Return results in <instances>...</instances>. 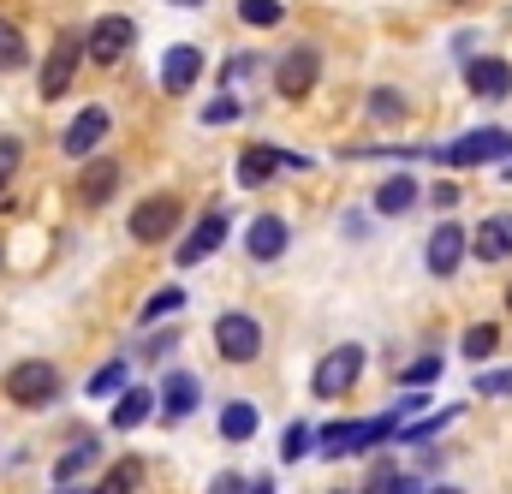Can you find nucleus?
Returning a JSON list of instances; mask_svg holds the SVG:
<instances>
[{
  "label": "nucleus",
  "instance_id": "nucleus-1",
  "mask_svg": "<svg viewBox=\"0 0 512 494\" xmlns=\"http://www.w3.org/2000/svg\"><path fill=\"white\" fill-rule=\"evenodd\" d=\"M215 346H221L227 364H256V352H262V328H256V316L227 310V316L215 322Z\"/></svg>",
  "mask_w": 512,
  "mask_h": 494
},
{
  "label": "nucleus",
  "instance_id": "nucleus-2",
  "mask_svg": "<svg viewBox=\"0 0 512 494\" xmlns=\"http://www.w3.org/2000/svg\"><path fill=\"white\" fill-rule=\"evenodd\" d=\"M441 161L447 167H477V161H512V131H471V137H459L453 149H441Z\"/></svg>",
  "mask_w": 512,
  "mask_h": 494
},
{
  "label": "nucleus",
  "instance_id": "nucleus-3",
  "mask_svg": "<svg viewBox=\"0 0 512 494\" xmlns=\"http://www.w3.org/2000/svg\"><path fill=\"white\" fill-rule=\"evenodd\" d=\"M6 393H12L18 405H48V399L60 393V370L42 364V358H30V364H18V370L6 375Z\"/></svg>",
  "mask_w": 512,
  "mask_h": 494
},
{
  "label": "nucleus",
  "instance_id": "nucleus-4",
  "mask_svg": "<svg viewBox=\"0 0 512 494\" xmlns=\"http://www.w3.org/2000/svg\"><path fill=\"white\" fill-rule=\"evenodd\" d=\"M179 227V197H143L137 209H131V239L137 245H155V239H167Z\"/></svg>",
  "mask_w": 512,
  "mask_h": 494
},
{
  "label": "nucleus",
  "instance_id": "nucleus-5",
  "mask_svg": "<svg viewBox=\"0 0 512 494\" xmlns=\"http://www.w3.org/2000/svg\"><path fill=\"white\" fill-rule=\"evenodd\" d=\"M358 375H364V352H358V346H334V352L322 358V370H316V393H322V399H340V393H352Z\"/></svg>",
  "mask_w": 512,
  "mask_h": 494
},
{
  "label": "nucleus",
  "instance_id": "nucleus-6",
  "mask_svg": "<svg viewBox=\"0 0 512 494\" xmlns=\"http://www.w3.org/2000/svg\"><path fill=\"white\" fill-rule=\"evenodd\" d=\"M131 36H137V24H131V18H120V12L96 18V24H90V60H96V66H114V60H126Z\"/></svg>",
  "mask_w": 512,
  "mask_h": 494
},
{
  "label": "nucleus",
  "instance_id": "nucleus-7",
  "mask_svg": "<svg viewBox=\"0 0 512 494\" xmlns=\"http://www.w3.org/2000/svg\"><path fill=\"white\" fill-rule=\"evenodd\" d=\"M72 72H78V36L66 30V36L48 48V60H42V96H48V102H54V96H66Z\"/></svg>",
  "mask_w": 512,
  "mask_h": 494
},
{
  "label": "nucleus",
  "instance_id": "nucleus-8",
  "mask_svg": "<svg viewBox=\"0 0 512 494\" xmlns=\"http://www.w3.org/2000/svg\"><path fill=\"white\" fill-rule=\"evenodd\" d=\"M108 131H114V120H108V108H84L78 120H72L66 131H60V149H66V155L78 161V155H90V149H96V143H102Z\"/></svg>",
  "mask_w": 512,
  "mask_h": 494
},
{
  "label": "nucleus",
  "instance_id": "nucleus-9",
  "mask_svg": "<svg viewBox=\"0 0 512 494\" xmlns=\"http://www.w3.org/2000/svg\"><path fill=\"white\" fill-rule=\"evenodd\" d=\"M459 256H465V227H459V221H441V227L429 233V245H423L429 274H453V268H459Z\"/></svg>",
  "mask_w": 512,
  "mask_h": 494
},
{
  "label": "nucleus",
  "instance_id": "nucleus-10",
  "mask_svg": "<svg viewBox=\"0 0 512 494\" xmlns=\"http://www.w3.org/2000/svg\"><path fill=\"white\" fill-rule=\"evenodd\" d=\"M274 167H298V173H310V161H304V155H280V149H245V155H239V185H268V179H274Z\"/></svg>",
  "mask_w": 512,
  "mask_h": 494
},
{
  "label": "nucleus",
  "instance_id": "nucleus-11",
  "mask_svg": "<svg viewBox=\"0 0 512 494\" xmlns=\"http://www.w3.org/2000/svg\"><path fill=\"white\" fill-rule=\"evenodd\" d=\"M221 245H227V215L215 209V215H203V221L191 227V239L179 245V268H191V262H203V256H215Z\"/></svg>",
  "mask_w": 512,
  "mask_h": 494
},
{
  "label": "nucleus",
  "instance_id": "nucleus-12",
  "mask_svg": "<svg viewBox=\"0 0 512 494\" xmlns=\"http://www.w3.org/2000/svg\"><path fill=\"white\" fill-rule=\"evenodd\" d=\"M197 78H203V54H197V48H185V42H179V48H167V54H161V90H173V96H179V90H191Z\"/></svg>",
  "mask_w": 512,
  "mask_h": 494
},
{
  "label": "nucleus",
  "instance_id": "nucleus-13",
  "mask_svg": "<svg viewBox=\"0 0 512 494\" xmlns=\"http://www.w3.org/2000/svg\"><path fill=\"white\" fill-rule=\"evenodd\" d=\"M316 72H322V60H316V48H292L286 60H280V96H310V84H316Z\"/></svg>",
  "mask_w": 512,
  "mask_h": 494
},
{
  "label": "nucleus",
  "instance_id": "nucleus-14",
  "mask_svg": "<svg viewBox=\"0 0 512 494\" xmlns=\"http://www.w3.org/2000/svg\"><path fill=\"white\" fill-rule=\"evenodd\" d=\"M465 84H471V96H512V66L507 60H471L465 66Z\"/></svg>",
  "mask_w": 512,
  "mask_h": 494
},
{
  "label": "nucleus",
  "instance_id": "nucleus-15",
  "mask_svg": "<svg viewBox=\"0 0 512 494\" xmlns=\"http://www.w3.org/2000/svg\"><path fill=\"white\" fill-rule=\"evenodd\" d=\"M120 179H126V173H120V161H90V167H84V179H78V203H90V209H96V203H108V197L120 191Z\"/></svg>",
  "mask_w": 512,
  "mask_h": 494
},
{
  "label": "nucleus",
  "instance_id": "nucleus-16",
  "mask_svg": "<svg viewBox=\"0 0 512 494\" xmlns=\"http://www.w3.org/2000/svg\"><path fill=\"white\" fill-rule=\"evenodd\" d=\"M245 250H251V262H274L286 250V221L280 215H256L251 233H245Z\"/></svg>",
  "mask_w": 512,
  "mask_h": 494
},
{
  "label": "nucleus",
  "instance_id": "nucleus-17",
  "mask_svg": "<svg viewBox=\"0 0 512 494\" xmlns=\"http://www.w3.org/2000/svg\"><path fill=\"white\" fill-rule=\"evenodd\" d=\"M471 250H477L483 262H507V256H512V215H489V221L477 227Z\"/></svg>",
  "mask_w": 512,
  "mask_h": 494
},
{
  "label": "nucleus",
  "instance_id": "nucleus-18",
  "mask_svg": "<svg viewBox=\"0 0 512 494\" xmlns=\"http://www.w3.org/2000/svg\"><path fill=\"white\" fill-rule=\"evenodd\" d=\"M256 429H262V411H256L251 399H233V405L221 411V435H227V441H251Z\"/></svg>",
  "mask_w": 512,
  "mask_h": 494
},
{
  "label": "nucleus",
  "instance_id": "nucleus-19",
  "mask_svg": "<svg viewBox=\"0 0 512 494\" xmlns=\"http://www.w3.org/2000/svg\"><path fill=\"white\" fill-rule=\"evenodd\" d=\"M90 465H96V435H78V441L54 459V483H72V477L90 471Z\"/></svg>",
  "mask_w": 512,
  "mask_h": 494
},
{
  "label": "nucleus",
  "instance_id": "nucleus-20",
  "mask_svg": "<svg viewBox=\"0 0 512 494\" xmlns=\"http://www.w3.org/2000/svg\"><path fill=\"white\" fill-rule=\"evenodd\" d=\"M411 203H417V179H411V173L387 179L382 191H376V215H405Z\"/></svg>",
  "mask_w": 512,
  "mask_h": 494
},
{
  "label": "nucleus",
  "instance_id": "nucleus-21",
  "mask_svg": "<svg viewBox=\"0 0 512 494\" xmlns=\"http://www.w3.org/2000/svg\"><path fill=\"white\" fill-rule=\"evenodd\" d=\"M161 411H167V417H191V411H197V381H191V375H173V381L161 387Z\"/></svg>",
  "mask_w": 512,
  "mask_h": 494
},
{
  "label": "nucleus",
  "instance_id": "nucleus-22",
  "mask_svg": "<svg viewBox=\"0 0 512 494\" xmlns=\"http://www.w3.org/2000/svg\"><path fill=\"white\" fill-rule=\"evenodd\" d=\"M149 411H155V393L131 387V393H120V405H114V429H137V423H143Z\"/></svg>",
  "mask_w": 512,
  "mask_h": 494
},
{
  "label": "nucleus",
  "instance_id": "nucleus-23",
  "mask_svg": "<svg viewBox=\"0 0 512 494\" xmlns=\"http://www.w3.org/2000/svg\"><path fill=\"white\" fill-rule=\"evenodd\" d=\"M495 346H501V328H495V322H477V328H465V358H471V364H483Z\"/></svg>",
  "mask_w": 512,
  "mask_h": 494
},
{
  "label": "nucleus",
  "instance_id": "nucleus-24",
  "mask_svg": "<svg viewBox=\"0 0 512 494\" xmlns=\"http://www.w3.org/2000/svg\"><path fill=\"white\" fill-rule=\"evenodd\" d=\"M310 453H316V435H310L304 423H292V429L280 435V459H286V465H304Z\"/></svg>",
  "mask_w": 512,
  "mask_h": 494
},
{
  "label": "nucleus",
  "instance_id": "nucleus-25",
  "mask_svg": "<svg viewBox=\"0 0 512 494\" xmlns=\"http://www.w3.org/2000/svg\"><path fill=\"white\" fill-rule=\"evenodd\" d=\"M126 375H131V364H126V358H114V364H102V370L90 375V393H96V399H108V393H120V387H126Z\"/></svg>",
  "mask_w": 512,
  "mask_h": 494
},
{
  "label": "nucleus",
  "instance_id": "nucleus-26",
  "mask_svg": "<svg viewBox=\"0 0 512 494\" xmlns=\"http://www.w3.org/2000/svg\"><path fill=\"white\" fill-rule=\"evenodd\" d=\"M137 483H143V465H137V459H120V465L108 471V483H102L96 494H131Z\"/></svg>",
  "mask_w": 512,
  "mask_h": 494
},
{
  "label": "nucleus",
  "instance_id": "nucleus-27",
  "mask_svg": "<svg viewBox=\"0 0 512 494\" xmlns=\"http://www.w3.org/2000/svg\"><path fill=\"white\" fill-rule=\"evenodd\" d=\"M459 417V405H447V411H435V417H423V423H399V441H429L435 429H447Z\"/></svg>",
  "mask_w": 512,
  "mask_h": 494
},
{
  "label": "nucleus",
  "instance_id": "nucleus-28",
  "mask_svg": "<svg viewBox=\"0 0 512 494\" xmlns=\"http://www.w3.org/2000/svg\"><path fill=\"white\" fill-rule=\"evenodd\" d=\"M6 66H24V30L12 18H0V72Z\"/></svg>",
  "mask_w": 512,
  "mask_h": 494
},
{
  "label": "nucleus",
  "instance_id": "nucleus-29",
  "mask_svg": "<svg viewBox=\"0 0 512 494\" xmlns=\"http://www.w3.org/2000/svg\"><path fill=\"white\" fill-rule=\"evenodd\" d=\"M370 114H376L382 125L405 120V96H399V90H376V96H370Z\"/></svg>",
  "mask_w": 512,
  "mask_h": 494
},
{
  "label": "nucleus",
  "instance_id": "nucleus-30",
  "mask_svg": "<svg viewBox=\"0 0 512 494\" xmlns=\"http://www.w3.org/2000/svg\"><path fill=\"white\" fill-rule=\"evenodd\" d=\"M245 24H280V0H239Z\"/></svg>",
  "mask_w": 512,
  "mask_h": 494
},
{
  "label": "nucleus",
  "instance_id": "nucleus-31",
  "mask_svg": "<svg viewBox=\"0 0 512 494\" xmlns=\"http://www.w3.org/2000/svg\"><path fill=\"white\" fill-rule=\"evenodd\" d=\"M179 304H185V292H179V286H167V292H155V298L143 304V322H161V316H167V310H179Z\"/></svg>",
  "mask_w": 512,
  "mask_h": 494
},
{
  "label": "nucleus",
  "instance_id": "nucleus-32",
  "mask_svg": "<svg viewBox=\"0 0 512 494\" xmlns=\"http://www.w3.org/2000/svg\"><path fill=\"white\" fill-rule=\"evenodd\" d=\"M435 375H441V358H417V364L399 370V381H405V387H429Z\"/></svg>",
  "mask_w": 512,
  "mask_h": 494
},
{
  "label": "nucleus",
  "instance_id": "nucleus-33",
  "mask_svg": "<svg viewBox=\"0 0 512 494\" xmlns=\"http://www.w3.org/2000/svg\"><path fill=\"white\" fill-rule=\"evenodd\" d=\"M18 161H24V143H18V137H0V185L18 173Z\"/></svg>",
  "mask_w": 512,
  "mask_h": 494
},
{
  "label": "nucleus",
  "instance_id": "nucleus-34",
  "mask_svg": "<svg viewBox=\"0 0 512 494\" xmlns=\"http://www.w3.org/2000/svg\"><path fill=\"white\" fill-rule=\"evenodd\" d=\"M477 393H489V399L512 393V370H483V375H477Z\"/></svg>",
  "mask_w": 512,
  "mask_h": 494
},
{
  "label": "nucleus",
  "instance_id": "nucleus-35",
  "mask_svg": "<svg viewBox=\"0 0 512 494\" xmlns=\"http://www.w3.org/2000/svg\"><path fill=\"white\" fill-rule=\"evenodd\" d=\"M251 72H256V54H233V60H227V72H221V84H245Z\"/></svg>",
  "mask_w": 512,
  "mask_h": 494
},
{
  "label": "nucleus",
  "instance_id": "nucleus-36",
  "mask_svg": "<svg viewBox=\"0 0 512 494\" xmlns=\"http://www.w3.org/2000/svg\"><path fill=\"white\" fill-rule=\"evenodd\" d=\"M227 120H239V102H233V96L209 102V114H203V125H227Z\"/></svg>",
  "mask_w": 512,
  "mask_h": 494
},
{
  "label": "nucleus",
  "instance_id": "nucleus-37",
  "mask_svg": "<svg viewBox=\"0 0 512 494\" xmlns=\"http://www.w3.org/2000/svg\"><path fill=\"white\" fill-rule=\"evenodd\" d=\"M209 494H245V483H239V477H233V471H221V477H215V483H209Z\"/></svg>",
  "mask_w": 512,
  "mask_h": 494
},
{
  "label": "nucleus",
  "instance_id": "nucleus-38",
  "mask_svg": "<svg viewBox=\"0 0 512 494\" xmlns=\"http://www.w3.org/2000/svg\"><path fill=\"white\" fill-rule=\"evenodd\" d=\"M382 494H417V477H387Z\"/></svg>",
  "mask_w": 512,
  "mask_h": 494
},
{
  "label": "nucleus",
  "instance_id": "nucleus-39",
  "mask_svg": "<svg viewBox=\"0 0 512 494\" xmlns=\"http://www.w3.org/2000/svg\"><path fill=\"white\" fill-rule=\"evenodd\" d=\"M245 494H274V483H268V477H262V483H251V489Z\"/></svg>",
  "mask_w": 512,
  "mask_h": 494
},
{
  "label": "nucleus",
  "instance_id": "nucleus-40",
  "mask_svg": "<svg viewBox=\"0 0 512 494\" xmlns=\"http://www.w3.org/2000/svg\"><path fill=\"white\" fill-rule=\"evenodd\" d=\"M54 494H84V489H72V483H60V489H54Z\"/></svg>",
  "mask_w": 512,
  "mask_h": 494
},
{
  "label": "nucleus",
  "instance_id": "nucleus-41",
  "mask_svg": "<svg viewBox=\"0 0 512 494\" xmlns=\"http://www.w3.org/2000/svg\"><path fill=\"white\" fill-rule=\"evenodd\" d=\"M173 6H203V0H173Z\"/></svg>",
  "mask_w": 512,
  "mask_h": 494
},
{
  "label": "nucleus",
  "instance_id": "nucleus-42",
  "mask_svg": "<svg viewBox=\"0 0 512 494\" xmlns=\"http://www.w3.org/2000/svg\"><path fill=\"white\" fill-rule=\"evenodd\" d=\"M435 494H465V489H435Z\"/></svg>",
  "mask_w": 512,
  "mask_h": 494
},
{
  "label": "nucleus",
  "instance_id": "nucleus-43",
  "mask_svg": "<svg viewBox=\"0 0 512 494\" xmlns=\"http://www.w3.org/2000/svg\"><path fill=\"white\" fill-rule=\"evenodd\" d=\"M507 310H512V286H507Z\"/></svg>",
  "mask_w": 512,
  "mask_h": 494
}]
</instances>
